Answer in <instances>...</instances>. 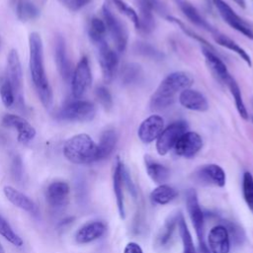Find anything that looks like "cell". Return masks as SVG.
<instances>
[{"label": "cell", "instance_id": "obj_29", "mask_svg": "<svg viewBox=\"0 0 253 253\" xmlns=\"http://www.w3.org/2000/svg\"><path fill=\"white\" fill-rule=\"evenodd\" d=\"M177 191L169 185L161 184L157 186L150 194V199L154 204L166 205L177 197Z\"/></svg>", "mask_w": 253, "mask_h": 253}, {"label": "cell", "instance_id": "obj_20", "mask_svg": "<svg viewBox=\"0 0 253 253\" xmlns=\"http://www.w3.org/2000/svg\"><path fill=\"white\" fill-rule=\"evenodd\" d=\"M180 104L191 111L206 112L209 109L207 98L199 91L187 88L179 94Z\"/></svg>", "mask_w": 253, "mask_h": 253}, {"label": "cell", "instance_id": "obj_5", "mask_svg": "<svg viewBox=\"0 0 253 253\" xmlns=\"http://www.w3.org/2000/svg\"><path fill=\"white\" fill-rule=\"evenodd\" d=\"M102 12L104 17L103 21L105 22L107 31L110 33L117 50L119 52L124 51L127 44V32L126 27L123 25L120 19L114 15L107 4L103 6Z\"/></svg>", "mask_w": 253, "mask_h": 253}, {"label": "cell", "instance_id": "obj_19", "mask_svg": "<svg viewBox=\"0 0 253 253\" xmlns=\"http://www.w3.org/2000/svg\"><path fill=\"white\" fill-rule=\"evenodd\" d=\"M107 230V226L103 221L94 220L81 226L75 233V241L78 244L90 243L102 237Z\"/></svg>", "mask_w": 253, "mask_h": 253}, {"label": "cell", "instance_id": "obj_37", "mask_svg": "<svg viewBox=\"0 0 253 253\" xmlns=\"http://www.w3.org/2000/svg\"><path fill=\"white\" fill-rule=\"evenodd\" d=\"M242 192L248 208L253 212V176L250 172H245L243 174Z\"/></svg>", "mask_w": 253, "mask_h": 253}, {"label": "cell", "instance_id": "obj_46", "mask_svg": "<svg viewBox=\"0 0 253 253\" xmlns=\"http://www.w3.org/2000/svg\"><path fill=\"white\" fill-rule=\"evenodd\" d=\"M238 6H240L241 8L245 7V1L244 0H233Z\"/></svg>", "mask_w": 253, "mask_h": 253}, {"label": "cell", "instance_id": "obj_27", "mask_svg": "<svg viewBox=\"0 0 253 253\" xmlns=\"http://www.w3.org/2000/svg\"><path fill=\"white\" fill-rule=\"evenodd\" d=\"M212 37L214 39V41L221 46L235 52L238 56L241 57V59H243L249 66H251V57L250 55L245 51L244 48H242L238 43H236L233 40H231L230 38H228L227 36L219 33L218 31H215L212 33Z\"/></svg>", "mask_w": 253, "mask_h": 253}, {"label": "cell", "instance_id": "obj_38", "mask_svg": "<svg viewBox=\"0 0 253 253\" xmlns=\"http://www.w3.org/2000/svg\"><path fill=\"white\" fill-rule=\"evenodd\" d=\"M0 96L3 104L6 107H11L15 103V97H14V92L12 89V86L7 78H5L1 85H0Z\"/></svg>", "mask_w": 253, "mask_h": 253}, {"label": "cell", "instance_id": "obj_14", "mask_svg": "<svg viewBox=\"0 0 253 253\" xmlns=\"http://www.w3.org/2000/svg\"><path fill=\"white\" fill-rule=\"evenodd\" d=\"M2 124L7 127L15 128L18 132V141L27 144L30 141H32L36 136V129L32 125L24 118L7 114L2 119Z\"/></svg>", "mask_w": 253, "mask_h": 253}, {"label": "cell", "instance_id": "obj_26", "mask_svg": "<svg viewBox=\"0 0 253 253\" xmlns=\"http://www.w3.org/2000/svg\"><path fill=\"white\" fill-rule=\"evenodd\" d=\"M117 141L118 135L114 129L104 130L97 144V161L108 158L114 151Z\"/></svg>", "mask_w": 253, "mask_h": 253}, {"label": "cell", "instance_id": "obj_45", "mask_svg": "<svg viewBox=\"0 0 253 253\" xmlns=\"http://www.w3.org/2000/svg\"><path fill=\"white\" fill-rule=\"evenodd\" d=\"M199 253H211V252L208 247V245L203 244V245H199Z\"/></svg>", "mask_w": 253, "mask_h": 253}, {"label": "cell", "instance_id": "obj_25", "mask_svg": "<svg viewBox=\"0 0 253 253\" xmlns=\"http://www.w3.org/2000/svg\"><path fill=\"white\" fill-rule=\"evenodd\" d=\"M177 5L179 6L180 10L182 11V13L189 19L190 22H192L194 25L207 30L209 32H211V34L213 32H215L216 30L212 28V26L199 13V11L188 1L186 0H175Z\"/></svg>", "mask_w": 253, "mask_h": 253}, {"label": "cell", "instance_id": "obj_1", "mask_svg": "<svg viewBox=\"0 0 253 253\" xmlns=\"http://www.w3.org/2000/svg\"><path fill=\"white\" fill-rule=\"evenodd\" d=\"M30 71L34 86L42 106L50 109L52 105V91L46 78L43 64V46L40 34L33 32L29 37Z\"/></svg>", "mask_w": 253, "mask_h": 253}, {"label": "cell", "instance_id": "obj_13", "mask_svg": "<svg viewBox=\"0 0 253 253\" xmlns=\"http://www.w3.org/2000/svg\"><path fill=\"white\" fill-rule=\"evenodd\" d=\"M70 187L64 181L51 182L45 190V201L49 207L58 210L65 207L69 202Z\"/></svg>", "mask_w": 253, "mask_h": 253}, {"label": "cell", "instance_id": "obj_17", "mask_svg": "<svg viewBox=\"0 0 253 253\" xmlns=\"http://www.w3.org/2000/svg\"><path fill=\"white\" fill-rule=\"evenodd\" d=\"M3 193L12 205L31 213L34 216H39L40 210L38 206L27 195H25L24 193L20 192L19 190L15 189L12 186H5L3 188Z\"/></svg>", "mask_w": 253, "mask_h": 253}, {"label": "cell", "instance_id": "obj_9", "mask_svg": "<svg viewBox=\"0 0 253 253\" xmlns=\"http://www.w3.org/2000/svg\"><path fill=\"white\" fill-rule=\"evenodd\" d=\"M215 8L223 21L232 29L241 33L245 37L253 40V31L246 21L238 16L235 11L223 0H212Z\"/></svg>", "mask_w": 253, "mask_h": 253}, {"label": "cell", "instance_id": "obj_30", "mask_svg": "<svg viewBox=\"0 0 253 253\" xmlns=\"http://www.w3.org/2000/svg\"><path fill=\"white\" fill-rule=\"evenodd\" d=\"M225 85L228 87L233 99H234V102H235V106H236V109H237V112L239 113L240 117L243 118L244 120H248L249 116H248V113H247V110H246V107H245V104L243 102V98H242V95H241V91H240V88L237 84V82L235 81V79L230 76L226 82H225Z\"/></svg>", "mask_w": 253, "mask_h": 253}, {"label": "cell", "instance_id": "obj_4", "mask_svg": "<svg viewBox=\"0 0 253 253\" xmlns=\"http://www.w3.org/2000/svg\"><path fill=\"white\" fill-rule=\"evenodd\" d=\"M96 109L93 103L75 100L67 103L56 114V119L67 122H90L94 119Z\"/></svg>", "mask_w": 253, "mask_h": 253}, {"label": "cell", "instance_id": "obj_31", "mask_svg": "<svg viewBox=\"0 0 253 253\" xmlns=\"http://www.w3.org/2000/svg\"><path fill=\"white\" fill-rule=\"evenodd\" d=\"M142 75L141 68L136 63H127L122 68L121 79L125 85H131L137 83Z\"/></svg>", "mask_w": 253, "mask_h": 253}, {"label": "cell", "instance_id": "obj_11", "mask_svg": "<svg viewBox=\"0 0 253 253\" xmlns=\"http://www.w3.org/2000/svg\"><path fill=\"white\" fill-rule=\"evenodd\" d=\"M96 45L98 47L99 62L101 65L104 81L106 83H110L113 81L117 72L119 64L118 54L108 45L106 41H103Z\"/></svg>", "mask_w": 253, "mask_h": 253}, {"label": "cell", "instance_id": "obj_10", "mask_svg": "<svg viewBox=\"0 0 253 253\" xmlns=\"http://www.w3.org/2000/svg\"><path fill=\"white\" fill-rule=\"evenodd\" d=\"M139 9L138 30L143 34H150L155 28L153 11L163 12L164 6L159 0H137Z\"/></svg>", "mask_w": 253, "mask_h": 253}, {"label": "cell", "instance_id": "obj_32", "mask_svg": "<svg viewBox=\"0 0 253 253\" xmlns=\"http://www.w3.org/2000/svg\"><path fill=\"white\" fill-rule=\"evenodd\" d=\"M16 13L21 21H29L40 15V10L32 1H21L17 4Z\"/></svg>", "mask_w": 253, "mask_h": 253}, {"label": "cell", "instance_id": "obj_3", "mask_svg": "<svg viewBox=\"0 0 253 253\" xmlns=\"http://www.w3.org/2000/svg\"><path fill=\"white\" fill-rule=\"evenodd\" d=\"M65 158L74 164H90L97 161V143L86 133L68 138L63 145Z\"/></svg>", "mask_w": 253, "mask_h": 253}, {"label": "cell", "instance_id": "obj_43", "mask_svg": "<svg viewBox=\"0 0 253 253\" xmlns=\"http://www.w3.org/2000/svg\"><path fill=\"white\" fill-rule=\"evenodd\" d=\"M124 253H143L141 247L135 242H128L124 250Z\"/></svg>", "mask_w": 253, "mask_h": 253}, {"label": "cell", "instance_id": "obj_22", "mask_svg": "<svg viewBox=\"0 0 253 253\" xmlns=\"http://www.w3.org/2000/svg\"><path fill=\"white\" fill-rule=\"evenodd\" d=\"M125 173H126V169L123 162L120 159H117L114 173H113V188H114V194L116 196L119 214L122 218H125V215H126L124 192H123V185L125 183Z\"/></svg>", "mask_w": 253, "mask_h": 253}, {"label": "cell", "instance_id": "obj_48", "mask_svg": "<svg viewBox=\"0 0 253 253\" xmlns=\"http://www.w3.org/2000/svg\"><path fill=\"white\" fill-rule=\"evenodd\" d=\"M0 253H5V251H4V249H3V247H2L1 244H0Z\"/></svg>", "mask_w": 253, "mask_h": 253}, {"label": "cell", "instance_id": "obj_28", "mask_svg": "<svg viewBox=\"0 0 253 253\" xmlns=\"http://www.w3.org/2000/svg\"><path fill=\"white\" fill-rule=\"evenodd\" d=\"M145 168L151 180L159 185L163 184L170 176V171L166 166L153 161L149 157H145Z\"/></svg>", "mask_w": 253, "mask_h": 253}, {"label": "cell", "instance_id": "obj_16", "mask_svg": "<svg viewBox=\"0 0 253 253\" xmlns=\"http://www.w3.org/2000/svg\"><path fill=\"white\" fill-rule=\"evenodd\" d=\"M164 129V121L158 115H152L146 118L139 126L137 135L144 143H150L157 139Z\"/></svg>", "mask_w": 253, "mask_h": 253}, {"label": "cell", "instance_id": "obj_47", "mask_svg": "<svg viewBox=\"0 0 253 253\" xmlns=\"http://www.w3.org/2000/svg\"><path fill=\"white\" fill-rule=\"evenodd\" d=\"M32 2L35 4V3H44L45 0H32Z\"/></svg>", "mask_w": 253, "mask_h": 253}, {"label": "cell", "instance_id": "obj_42", "mask_svg": "<svg viewBox=\"0 0 253 253\" xmlns=\"http://www.w3.org/2000/svg\"><path fill=\"white\" fill-rule=\"evenodd\" d=\"M64 7H66L68 10L76 12L89 4L91 0H58Z\"/></svg>", "mask_w": 253, "mask_h": 253}, {"label": "cell", "instance_id": "obj_21", "mask_svg": "<svg viewBox=\"0 0 253 253\" xmlns=\"http://www.w3.org/2000/svg\"><path fill=\"white\" fill-rule=\"evenodd\" d=\"M197 178L206 184L223 187L225 185V173L223 169L216 164H207L196 171Z\"/></svg>", "mask_w": 253, "mask_h": 253}, {"label": "cell", "instance_id": "obj_24", "mask_svg": "<svg viewBox=\"0 0 253 253\" xmlns=\"http://www.w3.org/2000/svg\"><path fill=\"white\" fill-rule=\"evenodd\" d=\"M212 48H209L206 46L202 47L203 54L206 58L207 64L209 65L210 69L212 71L214 76L222 83L225 84L226 80L231 76L227 70L226 65L224 62L211 50Z\"/></svg>", "mask_w": 253, "mask_h": 253}, {"label": "cell", "instance_id": "obj_41", "mask_svg": "<svg viewBox=\"0 0 253 253\" xmlns=\"http://www.w3.org/2000/svg\"><path fill=\"white\" fill-rule=\"evenodd\" d=\"M224 226L228 232L229 239L231 238L235 244L242 243V241L244 239V232L240 226H238L237 224L232 223V222H226Z\"/></svg>", "mask_w": 253, "mask_h": 253}, {"label": "cell", "instance_id": "obj_40", "mask_svg": "<svg viewBox=\"0 0 253 253\" xmlns=\"http://www.w3.org/2000/svg\"><path fill=\"white\" fill-rule=\"evenodd\" d=\"M95 95L99 103L106 109L109 110L111 109L113 105V100H112V95L110 91L105 87V86H98L95 90Z\"/></svg>", "mask_w": 253, "mask_h": 253}, {"label": "cell", "instance_id": "obj_33", "mask_svg": "<svg viewBox=\"0 0 253 253\" xmlns=\"http://www.w3.org/2000/svg\"><path fill=\"white\" fill-rule=\"evenodd\" d=\"M178 227L183 243V253H196L191 233L182 214H179L178 216Z\"/></svg>", "mask_w": 253, "mask_h": 253}, {"label": "cell", "instance_id": "obj_34", "mask_svg": "<svg viewBox=\"0 0 253 253\" xmlns=\"http://www.w3.org/2000/svg\"><path fill=\"white\" fill-rule=\"evenodd\" d=\"M178 215H172L169 216L168 219L165 221L159 235H158V243L160 246H165L169 243L170 239L172 238V235L174 233V230L176 228V225L178 224Z\"/></svg>", "mask_w": 253, "mask_h": 253}, {"label": "cell", "instance_id": "obj_50", "mask_svg": "<svg viewBox=\"0 0 253 253\" xmlns=\"http://www.w3.org/2000/svg\"><path fill=\"white\" fill-rule=\"evenodd\" d=\"M252 123H253V118H252Z\"/></svg>", "mask_w": 253, "mask_h": 253}, {"label": "cell", "instance_id": "obj_35", "mask_svg": "<svg viewBox=\"0 0 253 253\" xmlns=\"http://www.w3.org/2000/svg\"><path fill=\"white\" fill-rule=\"evenodd\" d=\"M107 33V28L105 22L99 18H93L90 23L89 28V36L92 42L97 44L103 41H105V36Z\"/></svg>", "mask_w": 253, "mask_h": 253}, {"label": "cell", "instance_id": "obj_12", "mask_svg": "<svg viewBox=\"0 0 253 253\" xmlns=\"http://www.w3.org/2000/svg\"><path fill=\"white\" fill-rule=\"evenodd\" d=\"M186 205L189 212V216L195 227L199 245L206 244L204 241V213L200 207L198 196L195 190L189 189L186 193Z\"/></svg>", "mask_w": 253, "mask_h": 253}, {"label": "cell", "instance_id": "obj_15", "mask_svg": "<svg viewBox=\"0 0 253 253\" xmlns=\"http://www.w3.org/2000/svg\"><path fill=\"white\" fill-rule=\"evenodd\" d=\"M203 146V139L197 132L187 131L176 142L174 149L177 155L186 158L195 156Z\"/></svg>", "mask_w": 253, "mask_h": 253}, {"label": "cell", "instance_id": "obj_6", "mask_svg": "<svg viewBox=\"0 0 253 253\" xmlns=\"http://www.w3.org/2000/svg\"><path fill=\"white\" fill-rule=\"evenodd\" d=\"M15 97V102L20 108L24 107L23 96V72L19 54L16 49H11L8 55V77Z\"/></svg>", "mask_w": 253, "mask_h": 253}, {"label": "cell", "instance_id": "obj_18", "mask_svg": "<svg viewBox=\"0 0 253 253\" xmlns=\"http://www.w3.org/2000/svg\"><path fill=\"white\" fill-rule=\"evenodd\" d=\"M209 248L211 253H228L230 249V239L224 225L213 226L208 235Z\"/></svg>", "mask_w": 253, "mask_h": 253}, {"label": "cell", "instance_id": "obj_36", "mask_svg": "<svg viewBox=\"0 0 253 253\" xmlns=\"http://www.w3.org/2000/svg\"><path fill=\"white\" fill-rule=\"evenodd\" d=\"M0 235H2L14 246L21 247L24 244L23 239L13 230L11 225L2 215H0Z\"/></svg>", "mask_w": 253, "mask_h": 253}, {"label": "cell", "instance_id": "obj_8", "mask_svg": "<svg viewBox=\"0 0 253 253\" xmlns=\"http://www.w3.org/2000/svg\"><path fill=\"white\" fill-rule=\"evenodd\" d=\"M91 83L92 73L89 60L86 56H83L72 73L71 86L73 97L76 99L81 98L85 94V92L90 88Z\"/></svg>", "mask_w": 253, "mask_h": 253}, {"label": "cell", "instance_id": "obj_44", "mask_svg": "<svg viewBox=\"0 0 253 253\" xmlns=\"http://www.w3.org/2000/svg\"><path fill=\"white\" fill-rule=\"evenodd\" d=\"M23 164H22V160L19 156H16L13 160V172L15 175H19L21 176L22 175V167Z\"/></svg>", "mask_w": 253, "mask_h": 253}, {"label": "cell", "instance_id": "obj_2", "mask_svg": "<svg viewBox=\"0 0 253 253\" xmlns=\"http://www.w3.org/2000/svg\"><path fill=\"white\" fill-rule=\"evenodd\" d=\"M191 74L185 71H176L167 75L159 84L150 98V109L161 111L170 107L176 100L177 94L190 88L193 83Z\"/></svg>", "mask_w": 253, "mask_h": 253}, {"label": "cell", "instance_id": "obj_39", "mask_svg": "<svg viewBox=\"0 0 253 253\" xmlns=\"http://www.w3.org/2000/svg\"><path fill=\"white\" fill-rule=\"evenodd\" d=\"M113 2L115 6L118 8V10L124 15H126L133 23L134 27L138 29V15L136 14V12L123 0H113Z\"/></svg>", "mask_w": 253, "mask_h": 253}, {"label": "cell", "instance_id": "obj_23", "mask_svg": "<svg viewBox=\"0 0 253 253\" xmlns=\"http://www.w3.org/2000/svg\"><path fill=\"white\" fill-rule=\"evenodd\" d=\"M55 62L62 79L68 82L72 78V69L66 53L65 42L61 36H57L55 41Z\"/></svg>", "mask_w": 253, "mask_h": 253}, {"label": "cell", "instance_id": "obj_7", "mask_svg": "<svg viewBox=\"0 0 253 253\" xmlns=\"http://www.w3.org/2000/svg\"><path fill=\"white\" fill-rule=\"evenodd\" d=\"M188 131V124L184 121L174 122L165 127L156 139V149L160 155H165L174 148L179 138Z\"/></svg>", "mask_w": 253, "mask_h": 253}, {"label": "cell", "instance_id": "obj_49", "mask_svg": "<svg viewBox=\"0 0 253 253\" xmlns=\"http://www.w3.org/2000/svg\"><path fill=\"white\" fill-rule=\"evenodd\" d=\"M251 104H252V107H253V98H252V100H251Z\"/></svg>", "mask_w": 253, "mask_h": 253}]
</instances>
